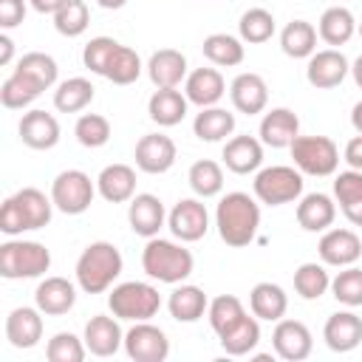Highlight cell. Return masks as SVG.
Wrapping results in <instances>:
<instances>
[{"mask_svg":"<svg viewBox=\"0 0 362 362\" xmlns=\"http://www.w3.org/2000/svg\"><path fill=\"white\" fill-rule=\"evenodd\" d=\"M215 226L226 246L240 249L257 238L260 229V204L249 192H226L215 209Z\"/></svg>","mask_w":362,"mask_h":362,"instance_id":"cell-1","label":"cell"},{"mask_svg":"<svg viewBox=\"0 0 362 362\" xmlns=\"http://www.w3.org/2000/svg\"><path fill=\"white\" fill-rule=\"evenodd\" d=\"M54 201L37 187H23L14 195H8L0 206V232L8 238H17L23 232H34L51 223Z\"/></svg>","mask_w":362,"mask_h":362,"instance_id":"cell-2","label":"cell"},{"mask_svg":"<svg viewBox=\"0 0 362 362\" xmlns=\"http://www.w3.org/2000/svg\"><path fill=\"white\" fill-rule=\"evenodd\" d=\"M122 269H124L122 252L110 240H93L76 257L74 274H76V286L85 294H102L119 280Z\"/></svg>","mask_w":362,"mask_h":362,"instance_id":"cell-3","label":"cell"},{"mask_svg":"<svg viewBox=\"0 0 362 362\" xmlns=\"http://www.w3.org/2000/svg\"><path fill=\"white\" fill-rule=\"evenodd\" d=\"M141 269L150 280L178 286L192 274L195 257L189 249H184V243L164 240L156 235V238H147V243L141 249Z\"/></svg>","mask_w":362,"mask_h":362,"instance_id":"cell-4","label":"cell"},{"mask_svg":"<svg viewBox=\"0 0 362 362\" xmlns=\"http://www.w3.org/2000/svg\"><path fill=\"white\" fill-rule=\"evenodd\" d=\"M51 269V252L40 240L8 238L0 243V274L6 280H31L42 277Z\"/></svg>","mask_w":362,"mask_h":362,"instance_id":"cell-5","label":"cell"},{"mask_svg":"<svg viewBox=\"0 0 362 362\" xmlns=\"http://www.w3.org/2000/svg\"><path fill=\"white\" fill-rule=\"evenodd\" d=\"M107 308L113 317L127 320V322H144L153 320L161 308V294L153 283H141V280H127L113 286V291L107 294Z\"/></svg>","mask_w":362,"mask_h":362,"instance_id":"cell-6","label":"cell"},{"mask_svg":"<svg viewBox=\"0 0 362 362\" xmlns=\"http://www.w3.org/2000/svg\"><path fill=\"white\" fill-rule=\"evenodd\" d=\"M252 192L260 204H269V206L291 204L303 195V173L297 167H288V164L263 167L255 173Z\"/></svg>","mask_w":362,"mask_h":362,"instance_id":"cell-7","label":"cell"},{"mask_svg":"<svg viewBox=\"0 0 362 362\" xmlns=\"http://www.w3.org/2000/svg\"><path fill=\"white\" fill-rule=\"evenodd\" d=\"M288 150H291L294 167L303 175L325 178V175H334L339 167V147L328 136H297Z\"/></svg>","mask_w":362,"mask_h":362,"instance_id":"cell-8","label":"cell"},{"mask_svg":"<svg viewBox=\"0 0 362 362\" xmlns=\"http://www.w3.org/2000/svg\"><path fill=\"white\" fill-rule=\"evenodd\" d=\"M96 192H99L96 189V181H90V175L82 173V170H62L51 181V201L65 215H82V212H88Z\"/></svg>","mask_w":362,"mask_h":362,"instance_id":"cell-9","label":"cell"},{"mask_svg":"<svg viewBox=\"0 0 362 362\" xmlns=\"http://www.w3.org/2000/svg\"><path fill=\"white\" fill-rule=\"evenodd\" d=\"M124 354L133 362H164L170 356V339L150 320L133 322L124 331Z\"/></svg>","mask_w":362,"mask_h":362,"instance_id":"cell-10","label":"cell"},{"mask_svg":"<svg viewBox=\"0 0 362 362\" xmlns=\"http://www.w3.org/2000/svg\"><path fill=\"white\" fill-rule=\"evenodd\" d=\"M167 226H170L173 238H178L181 243H195L209 229V212H206V206H204L201 198H181L170 209Z\"/></svg>","mask_w":362,"mask_h":362,"instance_id":"cell-11","label":"cell"},{"mask_svg":"<svg viewBox=\"0 0 362 362\" xmlns=\"http://www.w3.org/2000/svg\"><path fill=\"white\" fill-rule=\"evenodd\" d=\"M133 158H136V167L147 175H161L167 173L175 158H178V150H175V141L164 133H147L136 141V150H133Z\"/></svg>","mask_w":362,"mask_h":362,"instance_id":"cell-12","label":"cell"},{"mask_svg":"<svg viewBox=\"0 0 362 362\" xmlns=\"http://www.w3.org/2000/svg\"><path fill=\"white\" fill-rule=\"evenodd\" d=\"M317 252H320V260L325 266L345 269V266H354L362 257V240L354 229L331 226V229L322 232V238L317 243Z\"/></svg>","mask_w":362,"mask_h":362,"instance_id":"cell-13","label":"cell"},{"mask_svg":"<svg viewBox=\"0 0 362 362\" xmlns=\"http://www.w3.org/2000/svg\"><path fill=\"white\" fill-rule=\"evenodd\" d=\"M272 345H274V354L280 359L303 362L314 351V337H311L308 325L300 320H277V325L272 331Z\"/></svg>","mask_w":362,"mask_h":362,"instance_id":"cell-14","label":"cell"},{"mask_svg":"<svg viewBox=\"0 0 362 362\" xmlns=\"http://www.w3.org/2000/svg\"><path fill=\"white\" fill-rule=\"evenodd\" d=\"M351 74V62L345 59V54L339 48H322V51H314L308 57V65H305V79L311 88H320V90H328V88H337L342 85V79Z\"/></svg>","mask_w":362,"mask_h":362,"instance_id":"cell-15","label":"cell"},{"mask_svg":"<svg viewBox=\"0 0 362 362\" xmlns=\"http://www.w3.org/2000/svg\"><path fill=\"white\" fill-rule=\"evenodd\" d=\"M17 133H20V141L31 150H51L59 141V122L54 113L34 107V110L23 113Z\"/></svg>","mask_w":362,"mask_h":362,"instance_id":"cell-16","label":"cell"},{"mask_svg":"<svg viewBox=\"0 0 362 362\" xmlns=\"http://www.w3.org/2000/svg\"><path fill=\"white\" fill-rule=\"evenodd\" d=\"M167 221V212H164V204L158 195L153 192H139L130 198L127 204V223L136 235L141 238H156L158 229L164 226Z\"/></svg>","mask_w":362,"mask_h":362,"instance_id":"cell-17","label":"cell"},{"mask_svg":"<svg viewBox=\"0 0 362 362\" xmlns=\"http://www.w3.org/2000/svg\"><path fill=\"white\" fill-rule=\"evenodd\" d=\"M6 339L11 348L28 351L42 339V311L34 305L11 308L6 317Z\"/></svg>","mask_w":362,"mask_h":362,"instance_id":"cell-18","label":"cell"},{"mask_svg":"<svg viewBox=\"0 0 362 362\" xmlns=\"http://www.w3.org/2000/svg\"><path fill=\"white\" fill-rule=\"evenodd\" d=\"M85 345L88 354L93 356H113L119 348H124V331L119 325V317H107V314H96L88 320L85 325Z\"/></svg>","mask_w":362,"mask_h":362,"instance_id":"cell-19","label":"cell"},{"mask_svg":"<svg viewBox=\"0 0 362 362\" xmlns=\"http://www.w3.org/2000/svg\"><path fill=\"white\" fill-rule=\"evenodd\" d=\"M229 99L238 113H246V116L263 113L269 105V85L260 74H252V71L238 74L229 85Z\"/></svg>","mask_w":362,"mask_h":362,"instance_id":"cell-20","label":"cell"},{"mask_svg":"<svg viewBox=\"0 0 362 362\" xmlns=\"http://www.w3.org/2000/svg\"><path fill=\"white\" fill-rule=\"evenodd\" d=\"M34 305L45 317H62L76 305V286L68 277H45L34 291Z\"/></svg>","mask_w":362,"mask_h":362,"instance_id":"cell-21","label":"cell"},{"mask_svg":"<svg viewBox=\"0 0 362 362\" xmlns=\"http://www.w3.org/2000/svg\"><path fill=\"white\" fill-rule=\"evenodd\" d=\"M322 339L331 351L348 354L362 342V317L348 311H334L322 325Z\"/></svg>","mask_w":362,"mask_h":362,"instance_id":"cell-22","label":"cell"},{"mask_svg":"<svg viewBox=\"0 0 362 362\" xmlns=\"http://www.w3.org/2000/svg\"><path fill=\"white\" fill-rule=\"evenodd\" d=\"M221 158H223L226 170L235 175L257 173L263 164V141L255 136H232V139H226Z\"/></svg>","mask_w":362,"mask_h":362,"instance_id":"cell-23","label":"cell"},{"mask_svg":"<svg viewBox=\"0 0 362 362\" xmlns=\"http://www.w3.org/2000/svg\"><path fill=\"white\" fill-rule=\"evenodd\" d=\"M223 93H226V82L218 68H195L184 79V96L189 99V105L212 107L223 99Z\"/></svg>","mask_w":362,"mask_h":362,"instance_id":"cell-24","label":"cell"},{"mask_svg":"<svg viewBox=\"0 0 362 362\" xmlns=\"http://www.w3.org/2000/svg\"><path fill=\"white\" fill-rule=\"evenodd\" d=\"M300 136V119L294 110L288 107H272L263 113L260 119V141L266 147H274V150H283V147H291V141Z\"/></svg>","mask_w":362,"mask_h":362,"instance_id":"cell-25","label":"cell"},{"mask_svg":"<svg viewBox=\"0 0 362 362\" xmlns=\"http://www.w3.org/2000/svg\"><path fill=\"white\" fill-rule=\"evenodd\" d=\"M147 76L156 88H178L187 79V57L178 48H158L147 59Z\"/></svg>","mask_w":362,"mask_h":362,"instance_id":"cell-26","label":"cell"},{"mask_svg":"<svg viewBox=\"0 0 362 362\" xmlns=\"http://www.w3.org/2000/svg\"><path fill=\"white\" fill-rule=\"evenodd\" d=\"M96 189L107 204H124L136 195V170L130 164H107L96 175Z\"/></svg>","mask_w":362,"mask_h":362,"instance_id":"cell-27","label":"cell"},{"mask_svg":"<svg viewBox=\"0 0 362 362\" xmlns=\"http://www.w3.org/2000/svg\"><path fill=\"white\" fill-rule=\"evenodd\" d=\"M337 218V201L325 192H308L297 204V223L305 232H325Z\"/></svg>","mask_w":362,"mask_h":362,"instance_id":"cell-28","label":"cell"},{"mask_svg":"<svg viewBox=\"0 0 362 362\" xmlns=\"http://www.w3.org/2000/svg\"><path fill=\"white\" fill-rule=\"evenodd\" d=\"M189 107V99L178 88H156V93L147 102V113L158 127H175L184 122Z\"/></svg>","mask_w":362,"mask_h":362,"instance_id":"cell-29","label":"cell"},{"mask_svg":"<svg viewBox=\"0 0 362 362\" xmlns=\"http://www.w3.org/2000/svg\"><path fill=\"white\" fill-rule=\"evenodd\" d=\"M334 201L348 223L362 226V170H345L334 175Z\"/></svg>","mask_w":362,"mask_h":362,"instance_id":"cell-30","label":"cell"},{"mask_svg":"<svg viewBox=\"0 0 362 362\" xmlns=\"http://www.w3.org/2000/svg\"><path fill=\"white\" fill-rule=\"evenodd\" d=\"M249 308L257 320H266V322H277L286 317L288 311V294L283 291V286L277 283H257L252 291H249Z\"/></svg>","mask_w":362,"mask_h":362,"instance_id":"cell-31","label":"cell"},{"mask_svg":"<svg viewBox=\"0 0 362 362\" xmlns=\"http://www.w3.org/2000/svg\"><path fill=\"white\" fill-rule=\"evenodd\" d=\"M317 34H320V40H322L325 45H331V48L345 45V42L356 34V17H354V11L345 8V6H331V8H325L322 17H320V23H317Z\"/></svg>","mask_w":362,"mask_h":362,"instance_id":"cell-32","label":"cell"},{"mask_svg":"<svg viewBox=\"0 0 362 362\" xmlns=\"http://www.w3.org/2000/svg\"><path fill=\"white\" fill-rule=\"evenodd\" d=\"M167 308H170V317L178 320V322H198L206 308H209V300L204 294V288L192 286V283H181L173 288L170 300H167Z\"/></svg>","mask_w":362,"mask_h":362,"instance_id":"cell-33","label":"cell"},{"mask_svg":"<svg viewBox=\"0 0 362 362\" xmlns=\"http://www.w3.org/2000/svg\"><path fill=\"white\" fill-rule=\"evenodd\" d=\"M192 133L201 141H223L226 136L235 133V113L226 107H201V113H195L192 119Z\"/></svg>","mask_w":362,"mask_h":362,"instance_id":"cell-34","label":"cell"},{"mask_svg":"<svg viewBox=\"0 0 362 362\" xmlns=\"http://www.w3.org/2000/svg\"><path fill=\"white\" fill-rule=\"evenodd\" d=\"M317 28L308 20H291L280 31V48L291 59H308L317 51Z\"/></svg>","mask_w":362,"mask_h":362,"instance_id":"cell-35","label":"cell"},{"mask_svg":"<svg viewBox=\"0 0 362 362\" xmlns=\"http://www.w3.org/2000/svg\"><path fill=\"white\" fill-rule=\"evenodd\" d=\"M218 342H221V348L229 356H246V354H252L257 348V342H260V322H257V317L255 314L252 317L246 314L229 331L218 334Z\"/></svg>","mask_w":362,"mask_h":362,"instance_id":"cell-36","label":"cell"},{"mask_svg":"<svg viewBox=\"0 0 362 362\" xmlns=\"http://www.w3.org/2000/svg\"><path fill=\"white\" fill-rule=\"evenodd\" d=\"M201 51H204V57H206L212 65H218V68H235V65H240L243 57H246L243 40H240V37H232V34H223V31L209 34V37L204 40Z\"/></svg>","mask_w":362,"mask_h":362,"instance_id":"cell-37","label":"cell"},{"mask_svg":"<svg viewBox=\"0 0 362 362\" xmlns=\"http://www.w3.org/2000/svg\"><path fill=\"white\" fill-rule=\"evenodd\" d=\"M93 90L96 88L90 85V79L71 76V79H65V82L57 85V90H54V107L59 113H79V110H85L93 102Z\"/></svg>","mask_w":362,"mask_h":362,"instance_id":"cell-38","label":"cell"},{"mask_svg":"<svg viewBox=\"0 0 362 362\" xmlns=\"http://www.w3.org/2000/svg\"><path fill=\"white\" fill-rule=\"evenodd\" d=\"M274 14L269 11V8H260V6H255V8H246L243 14H240V20H238V34H240V40L243 42H249V45H260V42H269L272 37H274Z\"/></svg>","mask_w":362,"mask_h":362,"instance_id":"cell-39","label":"cell"},{"mask_svg":"<svg viewBox=\"0 0 362 362\" xmlns=\"http://www.w3.org/2000/svg\"><path fill=\"white\" fill-rule=\"evenodd\" d=\"M40 93H42V88H40L34 79H28L25 74H20V71H11V74L6 76V82L0 85V102H3V107H8V110H23V107H28Z\"/></svg>","mask_w":362,"mask_h":362,"instance_id":"cell-40","label":"cell"},{"mask_svg":"<svg viewBox=\"0 0 362 362\" xmlns=\"http://www.w3.org/2000/svg\"><path fill=\"white\" fill-rule=\"evenodd\" d=\"M14 71L25 74L28 79H34L42 90L54 88L57 85V76H59V68H57V59L51 54H42V51H28L17 59Z\"/></svg>","mask_w":362,"mask_h":362,"instance_id":"cell-41","label":"cell"},{"mask_svg":"<svg viewBox=\"0 0 362 362\" xmlns=\"http://www.w3.org/2000/svg\"><path fill=\"white\" fill-rule=\"evenodd\" d=\"M187 181H189V187L198 198H212L223 189V167L212 158H201L189 167Z\"/></svg>","mask_w":362,"mask_h":362,"instance_id":"cell-42","label":"cell"},{"mask_svg":"<svg viewBox=\"0 0 362 362\" xmlns=\"http://www.w3.org/2000/svg\"><path fill=\"white\" fill-rule=\"evenodd\" d=\"M331 288V274L325 263H300L294 272V291L303 300H320Z\"/></svg>","mask_w":362,"mask_h":362,"instance_id":"cell-43","label":"cell"},{"mask_svg":"<svg viewBox=\"0 0 362 362\" xmlns=\"http://www.w3.org/2000/svg\"><path fill=\"white\" fill-rule=\"evenodd\" d=\"M246 317V308L243 303L235 297V294H218L215 300H209V308H206V320L212 325L215 334H223L229 331L235 322H240Z\"/></svg>","mask_w":362,"mask_h":362,"instance_id":"cell-44","label":"cell"},{"mask_svg":"<svg viewBox=\"0 0 362 362\" xmlns=\"http://www.w3.org/2000/svg\"><path fill=\"white\" fill-rule=\"evenodd\" d=\"M51 17H54V28L62 37H79V34H85V28L90 23V11H88L85 0H65Z\"/></svg>","mask_w":362,"mask_h":362,"instance_id":"cell-45","label":"cell"},{"mask_svg":"<svg viewBox=\"0 0 362 362\" xmlns=\"http://www.w3.org/2000/svg\"><path fill=\"white\" fill-rule=\"evenodd\" d=\"M331 294L337 303H342L348 308H359L362 305V269L345 266L342 272H337L331 277Z\"/></svg>","mask_w":362,"mask_h":362,"instance_id":"cell-46","label":"cell"},{"mask_svg":"<svg viewBox=\"0 0 362 362\" xmlns=\"http://www.w3.org/2000/svg\"><path fill=\"white\" fill-rule=\"evenodd\" d=\"M139 76H141L139 54L119 42V48H116V54H113V59H110V65L105 71V79H110L113 85H133Z\"/></svg>","mask_w":362,"mask_h":362,"instance_id":"cell-47","label":"cell"},{"mask_svg":"<svg viewBox=\"0 0 362 362\" xmlns=\"http://www.w3.org/2000/svg\"><path fill=\"white\" fill-rule=\"evenodd\" d=\"M74 136L82 147H105L110 141V122L102 113H82L74 124Z\"/></svg>","mask_w":362,"mask_h":362,"instance_id":"cell-48","label":"cell"},{"mask_svg":"<svg viewBox=\"0 0 362 362\" xmlns=\"http://www.w3.org/2000/svg\"><path fill=\"white\" fill-rule=\"evenodd\" d=\"M85 354H88L85 339H79V337L71 334V331H59V334H54V337L48 339V345H45V356H48V362H82Z\"/></svg>","mask_w":362,"mask_h":362,"instance_id":"cell-49","label":"cell"},{"mask_svg":"<svg viewBox=\"0 0 362 362\" xmlns=\"http://www.w3.org/2000/svg\"><path fill=\"white\" fill-rule=\"evenodd\" d=\"M116 48H119V40H113V37H93V40H88L85 48H82V62H85V68H88L90 74L105 76V71H107V65H110Z\"/></svg>","mask_w":362,"mask_h":362,"instance_id":"cell-50","label":"cell"},{"mask_svg":"<svg viewBox=\"0 0 362 362\" xmlns=\"http://www.w3.org/2000/svg\"><path fill=\"white\" fill-rule=\"evenodd\" d=\"M25 20V0H0V28H17Z\"/></svg>","mask_w":362,"mask_h":362,"instance_id":"cell-51","label":"cell"},{"mask_svg":"<svg viewBox=\"0 0 362 362\" xmlns=\"http://www.w3.org/2000/svg\"><path fill=\"white\" fill-rule=\"evenodd\" d=\"M342 158L348 161L351 170H362V133H356L354 139H348V144L342 150Z\"/></svg>","mask_w":362,"mask_h":362,"instance_id":"cell-52","label":"cell"},{"mask_svg":"<svg viewBox=\"0 0 362 362\" xmlns=\"http://www.w3.org/2000/svg\"><path fill=\"white\" fill-rule=\"evenodd\" d=\"M14 57V42L8 34H0V65H8Z\"/></svg>","mask_w":362,"mask_h":362,"instance_id":"cell-53","label":"cell"},{"mask_svg":"<svg viewBox=\"0 0 362 362\" xmlns=\"http://www.w3.org/2000/svg\"><path fill=\"white\" fill-rule=\"evenodd\" d=\"M28 3H31V8L40 11V14H54L65 0H28Z\"/></svg>","mask_w":362,"mask_h":362,"instance_id":"cell-54","label":"cell"},{"mask_svg":"<svg viewBox=\"0 0 362 362\" xmlns=\"http://www.w3.org/2000/svg\"><path fill=\"white\" fill-rule=\"evenodd\" d=\"M351 124H354L356 133H362V102L354 105V110H351Z\"/></svg>","mask_w":362,"mask_h":362,"instance_id":"cell-55","label":"cell"},{"mask_svg":"<svg viewBox=\"0 0 362 362\" xmlns=\"http://www.w3.org/2000/svg\"><path fill=\"white\" fill-rule=\"evenodd\" d=\"M351 76H354V82L362 88V54L354 59V65H351Z\"/></svg>","mask_w":362,"mask_h":362,"instance_id":"cell-56","label":"cell"},{"mask_svg":"<svg viewBox=\"0 0 362 362\" xmlns=\"http://www.w3.org/2000/svg\"><path fill=\"white\" fill-rule=\"evenodd\" d=\"M96 6H102V8H107V11H116V8L127 6V0H96Z\"/></svg>","mask_w":362,"mask_h":362,"instance_id":"cell-57","label":"cell"},{"mask_svg":"<svg viewBox=\"0 0 362 362\" xmlns=\"http://www.w3.org/2000/svg\"><path fill=\"white\" fill-rule=\"evenodd\" d=\"M356 31H359V37H362V23H356Z\"/></svg>","mask_w":362,"mask_h":362,"instance_id":"cell-58","label":"cell"}]
</instances>
